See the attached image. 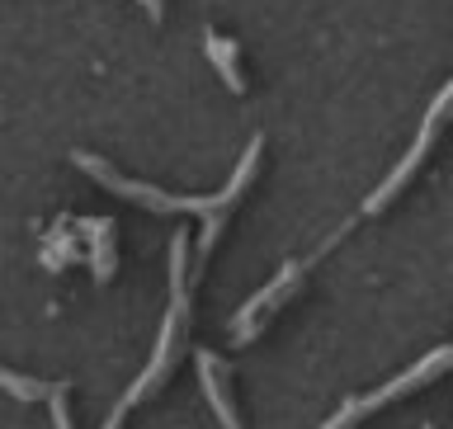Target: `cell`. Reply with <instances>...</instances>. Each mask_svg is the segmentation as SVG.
<instances>
[{"label": "cell", "instance_id": "52a82bcc", "mask_svg": "<svg viewBox=\"0 0 453 429\" xmlns=\"http://www.w3.org/2000/svg\"><path fill=\"white\" fill-rule=\"evenodd\" d=\"M0 387L10 396H19V402H52L66 382H38V378H19V373H10V368H0Z\"/></svg>", "mask_w": 453, "mask_h": 429}, {"label": "cell", "instance_id": "9c48e42d", "mask_svg": "<svg viewBox=\"0 0 453 429\" xmlns=\"http://www.w3.org/2000/svg\"><path fill=\"white\" fill-rule=\"evenodd\" d=\"M142 5L151 10V19H161V0H142Z\"/></svg>", "mask_w": 453, "mask_h": 429}, {"label": "cell", "instance_id": "277c9868", "mask_svg": "<svg viewBox=\"0 0 453 429\" xmlns=\"http://www.w3.org/2000/svg\"><path fill=\"white\" fill-rule=\"evenodd\" d=\"M307 264H311V260H293V264H283V269H279V279L269 283V288H260L246 307L236 311V340H250V335H255V321H260V311H274V307L283 303V297H288L293 283L307 274Z\"/></svg>", "mask_w": 453, "mask_h": 429}, {"label": "cell", "instance_id": "ba28073f", "mask_svg": "<svg viewBox=\"0 0 453 429\" xmlns=\"http://www.w3.org/2000/svg\"><path fill=\"white\" fill-rule=\"evenodd\" d=\"M66 392H71V382H66V387L48 402V406H52V425H57V429H71V416H66Z\"/></svg>", "mask_w": 453, "mask_h": 429}, {"label": "cell", "instance_id": "6da1fadb", "mask_svg": "<svg viewBox=\"0 0 453 429\" xmlns=\"http://www.w3.org/2000/svg\"><path fill=\"white\" fill-rule=\"evenodd\" d=\"M260 147H265V137H255L250 142V151L241 156V165H236V175H232V184H226L222 194H212V198H175V194H161V189H151V184H137V180H123L113 165H104L99 156H85V151H76V165L81 170H90V175L104 184V189H113V194H127V198H137V203H147L151 212H203V218H212V212H222L232 198L250 184V175H255V161H260Z\"/></svg>", "mask_w": 453, "mask_h": 429}, {"label": "cell", "instance_id": "30bf717a", "mask_svg": "<svg viewBox=\"0 0 453 429\" xmlns=\"http://www.w3.org/2000/svg\"><path fill=\"white\" fill-rule=\"evenodd\" d=\"M425 429H434V425H425Z\"/></svg>", "mask_w": 453, "mask_h": 429}, {"label": "cell", "instance_id": "8992f818", "mask_svg": "<svg viewBox=\"0 0 453 429\" xmlns=\"http://www.w3.org/2000/svg\"><path fill=\"white\" fill-rule=\"evenodd\" d=\"M203 48H208V57H212V66H218V76L226 80V90H232V95H246V76L236 71V42H232V38H222V34H212V28H208Z\"/></svg>", "mask_w": 453, "mask_h": 429}, {"label": "cell", "instance_id": "7a4b0ae2", "mask_svg": "<svg viewBox=\"0 0 453 429\" xmlns=\"http://www.w3.org/2000/svg\"><path fill=\"white\" fill-rule=\"evenodd\" d=\"M184 250H189V241H184V236L170 241V288H175V303H170V311H165V326H161V345H156V359H151L147 373H142V378L133 382V387H127L123 406H113V416L104 420V429H119V425H123V416H127V406H133L142 392H151L156 382H161V378L170 373V359H175V335H180L184 317H189V293H184Z\"/></svg>", "mask_w": 453, "mask_h": 429}, {"label": "cell", "instance_id": "5b68a950", "mask_svg": "<svg viewBox=\"0 0 453 429\" xmlns=\"http://www.w3.org/2000/svg\"><path fill=\"white\" fill-rule=\"evenodd\" d=\"M198 378H203V392H208L212 410H218V420H222L226 429H241V420H236V406H232V396H226V392H222V382H218V359H212L208 349H198Z\"/></svg>", "mask_w": 453, "mask_h": 429}, {"label": "cell", "instance_id": "3957f363", "mask_svg": "<svg viewBox=\"0 0 453 429\" xmlns=\"http://www.w3.org/2000/svg\"><path fill=\"white\" fill-rule=\"evenodd\" d=\"M449 364H453V349H449V345H444V349H434V354H425V359H420L416 368H406L402 378H392V382H388V387H378L373 396H359V402H349V406L340 410L335 420H326V429H349L354 420H364L368 410H378L382 402H392V396H406V392L425 387V382H430V378H439Z\"/></svg>", "mask_w": 453, "mask_h": 429}]
</instances>
